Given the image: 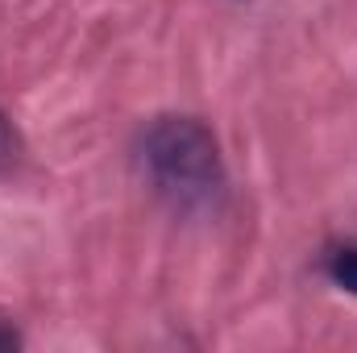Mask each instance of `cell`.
<instances>
[{
	"label": "cell",
	"instance_id": "obj_1",
	"mask_svg": "<svg viewBox=\"0 0 357 353\" xmlns=\"http://www.w3.org/2000/svg\"><path fill=\"white\" fill-rule=\"evenodd\" d=\"M142 163L154 187L178 208H208L225 191L220 146L195 117H158L142 137Z\"/></svg>",
	"mask_w": 357,
	"mask_h": 353
},
{
	"label": "cell",
	"instance_id": "obj_4",
	"mask_svg": "<svg viewBox=\"0 0 357 353\" xmlns=\"http://www.w3.org/2000/svg\"><path fill=\"white\" fill-rule=\"evenodd\" d=\"M21 345V333L13 324H0V350H17Z\"/></svg>",
	"mask_w": 357,
	"mask_h": 353
},
{
	"label": "cell",
	"instance_id": "obj_3",
	"mask_svg": "<svg viewBox=\"0 0 357 353\" xmlns=\"http://www.w3.org/2000/svg\"><path fill=\"white\" fill-rule=\"evenodd\" d=\"M21 163V133L13 129L8 112L0 108V171H13Z\"/></svg>",
	"mask_w": 357,
	"mask_h": 353
},
{
	"label": "cell",
	"instance_id": "obj_2",
	"mask_svg": "<svg viewBox=\"0 0 357 353\" xmlns=\"http://www.w3.org/2000/svg\"><path fill=\"white\" fill-rule=\"evenodd\" d=\"M324 274H328L333 287L357 295V246H333L324 254Z\"/></svg>",
	"mask_w": 357,
	"mask_h": 353
}]
</instances>
